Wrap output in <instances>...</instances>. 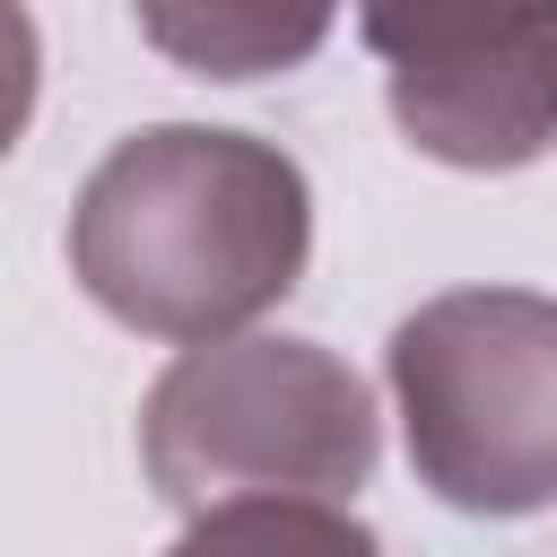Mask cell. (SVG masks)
<instances>
[{
    "instance_id": "obj_3",
    "label": "cell",
    "mask_w": 557,
    "mask_h": 557,
    "mask_svg": "<svg viewBox=\"0 0 557 557\" xmlns=\"http://www.w3.org/2000/svg\"><path fill=\"white\" fill-rule=\"evenodd\" d=\"M383 374L435 505L479 522L557 505V296L444 287L392 331Z\"/></svg>"
},
{
    "instance_id": "obj_1",
    "label": "cell",
    "mask_w": 557,
    "mask_h": 557,
    "mask_svg": "<svg viewBox=\"0 0 557 557\" xmlns=\"http://www.w3.org/2000/svg\"><path fill=\"white\" fill-rule=\"evenodd\" d=\"M313 261V191L278 139L148 122L70 200V278L139 339H244Z\"/></svg>"
},
{
    "instance_id": "obj_6",
    "label": "cell",
    "mask_w": 557,
    "mask_h": 557,
    "mask_svg": "<svg viewBox=\"0 0 557 557\" xmlns=\"http://www.w3.org/2000/svg\"><path fill=\"white\" fill-rule=\"evenodd\" d=\"M165 557H383L374 531L348 505H305V496H244L209 505L183 522Z\"/></svg>"
},
{
    "instance_id": "obj_2",
    "label": "cell",
    "mask_w": 557,
    "mask_h": 557,
    "mask_svg": "<svg viewBox=\"0 0 557 557\" xmlns=\"http://www.w3.org/2000/svg\"><path fill=\"white\" fill-rule=\"evenodd\" d=\"M139 461L174 513L305 496L348 505L383 461L366 374L296 331H244L183 348L139 400Z\"/></svg>"
},
{
    "instance_id": "obj_7",
    "label": "cell",
    "mask_w": 557,
    "mask_h": 557,
    "mask_svg": "<svg viewBox=\"0 0 557 557\" xmlns=\"http://www.w3.org/2000/svg\"><path fill=\"white\" fill-rule=\"evenodd\" d=\"M35 78H44V44H35V17L17 0H0V157L26 139L35 122Z\"/></svg>"
},
{
    "instance_id": "obj_5",
    "label": "cell",
    "mask_w": 557,
    "mask_h": 557,
    "mask_svg": "<svg viewBox=\"0 0 557 557\" xmlns=\"http://www.w3.org/2000/svg\"><path fill=\"white\" fill-rule=\"evenodd\" d=\"M139 35L183 61L191 78H261V70H296L322 35H331V9H261V0H209V9H165L148 0L139 9Z\"/></svg>"
},
{
    "instance_id": "obj_4",
    "label": "cell",
    "mask_w": 557,
    "mask_h": 557,
    "mask_svg": "<svg viewBox=\"0 0 557 557\" xmlns=\"http://www.w3.org/2000/svg\"><path fill=\"white\" fill-rule=\"evenodd\" d=\"M400 139L461 174H513L557 139V9H366Z\"/></svg>"
}]
</instances>
